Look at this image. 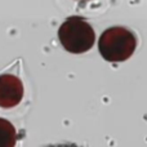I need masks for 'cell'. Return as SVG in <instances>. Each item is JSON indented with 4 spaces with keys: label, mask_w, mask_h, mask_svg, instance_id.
<instances>
[{
    "label": "cell",
    "mask_w": 147,
    "mask_h": 147,
    "mask_svg": "<svg viewBox=\"0 0 147 147\" xmlns=\"http://www.w3.org/2000/svg\"><path fill=\"white\" fill-rule=\"evenodd\" d=\"M17 141L16 129L8 120L0 119V147H13Z\"/></svg>",
    "instance_id": "277c9868"
},
{
    "label": "cell",
    "mask_w": 147,
    "mask_h": 147,
    "mask_svg": "<svg viewBox=\"0 0 147 147\" xmlns=\"http://www.w3.org/2000/svg\"><path fill=\"white\" fill-rule=\"evenodd\" d=\"M136 47V36L124 27L107 28L101 35L98 43L99 53L109 62L127 61L134 53Z\"/></svg>",
    "instance_id": "6da1fadb"
},
{
    "label": "cell",
    "mask_w": 147,
    "mask_h": 147,
    "mask_svg": "<svg viewBox=\"0 0 147 147\" xmlns=\"http://www.w3.org/2000/svg\"><path fill=\"white\" fill-rule=\"evenodd\" d=\"M23 98L22 81L13 75H0V107L12 109Z\"/></svg>",
    "instance_id": "3957f363"
},
{
    "label": "cell",
    "mask_w": 147,
    "mask_h": 147,
    "mask_svg": "<svg viewBox=\"0 0 147 147\" xmlns=\"http://www.w3.org/2000/svg\"><path fill=\"white\" fill-rule=\"evenodd\" d=\"M58 38L63 48L70 53L80 54L93 47L96 35L92 26L81 17H70L58 30Z\"/></svg>",
    "instance_id": "7a4b0ae2"
}]
</instances>
